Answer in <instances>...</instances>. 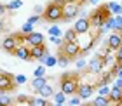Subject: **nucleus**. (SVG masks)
<instances>
[{"instance_id":"obj_11","label":"nucleus","mask_w":122,"mask_h":106,"mask_svg":"<svg viewBox=\"0 0 122 106\" xmlns=\"http://www.w3.org/2000/svg\"><path fill=\"white\" fill-rule=\"evenodd\" d=\"M49 52H47V47L46 45H38V47H30V58L31 59H37L42 63V59L46 58Z\"/></svg>"},{"instance_id":"obj_1","label":"nucleus","mask_w":122,"mask_h":106,"mask_svg":"<svg viewBox=\"0 0 122 106\" xmlns=\"http://www.w3.org/2000/svg\"><path fill=\"white\" fill-rule=\"evenodd\" d=\"M44 19L49 21V23H58V21H63V7L56 2H51L49 5H46V10H44Z\"/></svg>"},{"instance_id":"obj_26","label":"nucleus","mask_w":122,"mask_h":106,"mask_svg":"<svg viewBox=\"0 0 122 106\" xmlns=\"http://www.w3.org/2000/svg\"><path fill=\"white\" fill-rule=\"evenodd\" d=\"M110 89L112 87H108V85H98V96H101V97H107L108 99V94H110Z\"/></svg>"},{"instance_id":"obj_6","label":"nucleus","mask_w":122,"mask_h":106,"mask_svg":"<svg viewBox=\"0 0 122 106\" xmlns=\"http://www.w3.org/2000/svg\"><path fill=\"white\" fill-rule=\"evenodd\" d=\"M19 38H21V35H10V37H5L4 40H2V49L12 54L16 49L19 47Z\"/></svg>"},{"instance_id":"obj_49","label":"nucleus","mask_w":122,"mask_h":106,"mask_svg":"<svg viewBox=\"0 0 122 106\" xmlns=\"http://www.w3.org/2000/svg\"><path fill=\"white\" fill-rule=\"evenodd\" d=\"M112 106H122V103H113Z\"/></svg>"},{"instance_id":"obj_43","label":"nucleus","mask_w":122,"mask_h":106,"mask_svg":"<svg viewBox=\"0 0 122 106\" xmlns=\"http://www.w3.org/2000/svg\"><path fill=\"white\" fill-rule=\"evenodd\" d=\"M5 10H7V9H5V4H0V16H2Z\"/></svg>"},{"instance_id":"obj_13","label":"nucleus","mask_w":122,"mask_h":106,"mask_svg":"<svg viewBox=\"0 0 122 106\" xmlns=\"http://www.w3.org/2000/svg\"><path fill=\"white\" fill-rule=\"evenodd\" d=\"M108 101L112 104L113 103H122V89H119V87H112V89H110Z\"/></svg>"},{"instance_id":"obj_25","label":"nucleus","mask_w":122,"mask_h":106,"mask_svg":"<svg viewBox=\"0 0 122 106\" xmlns=\"http://www.w3.org/2000/svg\"><path fill=\"white\" fill-rule=\"evenodd\" d=\"M68 64H70V58H66L63 52H59V56H58V66H61V68H66Z\"/></svg>"},{"instance_id":"obj_40","label":"nucleus","mask_w":122,"mask_h":106,"mask_svg":"<svg viewBox=\"0 0 122 106\" xmlns=\"http://www.w3.org/2000/svg\"><path fill=\"white\" fill-rule=\"evenodd\" d=\"M120 68H122V63H117V64H115L113 68H112V71H110V73H112V75H117Z\"/></svg>"},{"instance_id":"obj_47","label":"nucleus","mask_w":122,"mask_h":106,"mask_svg":"<svg viewBox=\"0 0 122 106\" xmlns=\"http://www.w3.org/2000/svg\"><path fill=\"white\" fill-rule=\"evenodd\" d=\"M5 92H7V91H5V89H2V87H0V96H4Z\"/></svg>"},{"instance_id":"obj_19","label":"nucleus","mask_w":122,"mask_h":106,"mask_svg":"<svg viewBox=\"0 0 122 106\" xmlns=\"http://www.w3.org/2000/svg\"><path fill=\"white\" fill-rule=\"evenodd\" d=\"M46 83H47L46 77H44V78H33L31 80V87H33V91H35V92H38L44 85H46Z\"/></svg>"},{"instance_id":"obj_30","label":"nucleus","mask_w":122,"mask_h":106,"mask_svg":"<svg viewBox=\"0 0 122 106\" xmlns=\"http://www.w3.org/2000/svg\"><path fill=\"white\" fill-rule=\"evenodd\" d=\"M31 31H35V30H33V26L30 24V23H23V26H21V35H30V33Z\"/></svg>"},{"instance_id":"obj_31","label":"nucleus","mask_w":122,"mask_h":106,"mask_svg":"<svg viewBox=\"0 0 122 106\" xmlns=\"http://www.w3.org/2000/svg\"><path fill=\"white\" fill-rule=\"evenodd\" d=\"M112 82V73H103V77H101V80H99V85H108V83Z\"/></svg>"},{"instance_id":"obj_54","label":"nucleus","mask_w":122,"mask_h":106,"mask_svg":"<svg viewBox=\"0 0 122 106\" xmlns=\"http://www.w3.org/2000/svg\"><path fill=\"white\" fill-rule=\"evenodd\" d=\"M0 106H2V104H0Z\"/></svg>"},{"instance_id":"obj_52","label":"nucleus","mask_w":122,"mask_h":106,"mask_svg":"<svg viewBox=\"0 0 122 106\" xmlns=\"http://www.w3.org/2000/svg\"><path fill=\"white\" fill-rule=\"evenodd\" d=\"M0 73H2V70H0Z\"/></svg>"},{"instance_id":"obj_20","label":"nucleus","mask_w":122,"mask_h":106,"mask_svg":"<svg viewBox=\"0 0 122 106\" xmlns=\"http://www.w3.org/2000/svg\"><path fill=\"white\" fill-rule=\"evenodd\" d=\"M107 30H113V16H110V18L99 26V33H105Z\"/></svg>"},{"instance_id":"obj_10","label":"nucleus","mask_w":122,"mask_h":106,"mask_svg":"<svg viewBox=\"0 0 122 106\" xmlns=\"http://www.w3.org/2000/svg\"><path fill=\"white\" fill-rule=\"evenodd\" d=\"M107 45H108V51H117V49L122 45V33H112L107 40Z\"/></svg>"},{"instance_id":"obj_39","label":"nucleus","mask_w":122,"mask_h":106,"mask_svg":"<svg viewBox=\"0 0 122 106\" xmlns=\"http://www.w3.org/2000/svg\"><path fill=\"white\" fill-rule=\"evenodd\" d=\"M44 10H46V7H42V5H35V7H33V12H35L37 16L44 14Z\"/></svg>"},{"instance_id":"obj_17","label":"nucleus","mask_w":122,"mask_h":106,"mask_svg":"<svg viewBox=\"0 0 122 106\" xmlns=\"http://www.w3.org/2000/svg\"><path fill=\"white\" fill-rule=\"evenodd\" d=\"M42 64L46 66V68H52V66H58V58H56V56L47 54L46 58L42 59Z\"/></svg>"},{"instance_id":"obj_32","label":"nucleus","mask_w":122,"mask_h":106,"mask_svg":"<svg viewBox=\"0 0 122 106\" xmlns=\"http://www.w3.org/2000/svg\"><path fill=\"white\" fill-rule=\"evenodd\" d=\"M10 103H12V99H10V96H7V94L0 96V104H2V106H12Z\"/></svg>"},{"instance_id":"obj_38","label":"nucleus","mask_w":122,"mask_h":106,"mask_svg":"<svg viewBox=\"0 0 122 106\" xmlns=\"http://www.w3.org/2000/svg\"><path fill=\"white\" fill-rule=\"evenodd\" d=\"M115 61H117V63H122V45L115 51Z\"/></svg>"},{"instance_id":"obj_23","label":"nucleus","mask_w":122,"mask_h":106,"mask_svg":"<svg viewBox=\"0 0 122 106\" xmlns=\"http://www.w3.org/2000/svg\"><path fill=\"white\" fill-rule=\"evenodd\" d=\"M108 104H110V101L107 97H101V96H96L94 101L91 103V106H108Z\"/></svg>"},{"instance_id":"obj_22","label":"nucleus","mask_w":122,"mask_h":106,"mask_svg":"<svg viewBox=\"0 0 122 106\" xmlns=\"http://www.w3.org/2000/svg\"><path fill=\"white\" fill-rule=\"evenodd\" d=\"M113 31L122 33V14L120 16H113Z\"/></svg>"},{"instance_id":"obj_12","label":"nucleus","mask_w":122,"mask_h":106,"mask_svg":"<svg viewBox=\"0 0 122 106\" xmlns=\"http://www.w3.org/2000/svg\"><path fill=\"white\" fill-rule=\"evenodd\" d=\"M103 61H101V58H99V56H94L92 59H89L87 61V68H89L92 73H101L103 71Z\"/></svg>"},{"instance_id":"obj_3","label":"nucleus","mask_w":122,"mask_h":106,"mask_svg":"<svg viewBox=\"0 0 122 106\" xmlns=\"http://www.w3.org/2000/svg\"><path fill=\"white\" fill-rule=\"evenodd\" d=\"M63 7V21H73L77 16H79V10H80V5L77 0H66V2L61 5Z\"/></svg>"},{"instance_id":"obj_37","label":"nucleus","mask_w":122,"mask_h":106,"mask_svg":"<svg viewBox=\"0 0 122 106\" xmlns=\"http://www.w3.org/2000/svg\"><path fill=\"white\" fill-rule=\"evenodd\" d=\"M49 40H51V43H54V45H63V38L61 37H49Z\"/></svg>"},{"instance_id":"obj_14","label":"nucleus","mask_w":122,"mask_h":106,"mask_svg":"<svg viewBox=\"0 0 122 106\" xmlns=\"http://www.w3.org/2000/svg\"><path fill=\"white\" fill-rule=\"evenodd\" d=\"M16 58H19V59H23V61H30V47H23V45H19L16 51L12 52Z\"/></svg>"},{"instance_id":"obj_45","label":"nucleus","mask_w":122,"mask_h":106,"mask_svg":"<svg viewBox=\"0 0 122 106\" xmlns=\"http://www.w3.org/2000/svg\"><path fill=\"white\" fill-rule=\"evenodd\" d=\"M4 28H5V24H4V21H2V19H0V31H2V30H4Z\"/></svg>"},{"instance_id":"obj_4","label":"nucleus","mask_w":122,"mask_h":106,"mask_svg":"<svg viewBox=\"0 0 122 106\" xmlns=\"http://www.w3.org/2000/svg\"><path fill=\"white\" fill-rule=\"evenodd\" d=\"M108 18H110V10L107 9V5H101V7H98V9L89 16V23H91V26L99 28Z\"/></svg>"},{"instance_id":"obj_44","label":"nucleus","mask_w":122,"mask_h":106,"mask_svg":"<svg viewBox=\"0 0 122 106\" xmlns=\"http://www.w3.org/2000/svg\"><path fill=\"white\" fill-rule=\"evenodd\" d=\"M89 4H92V5H98V4H99V0H89Z\"/></svg>"},{"instance_id":"obj_24","label":"nucleus","mask_w":122,"mask_h":106,"mask_svg":"<svg viewBox=\"0 0 122 106\" xmlns=\"http://www.w3.org/2000/svg\"><path fill=\"white\" fill-rule=\"evenodd\" d=\"M21 5H23V0H10V2L5 5V9L7 10H18Z\"/></svg>"},{"instance_id":"obj_48","label":"nucleus","mask_w":122,"mask_h":106,"mask_svg":"<svg viewBox=\"0 0 122 106\" xmlns=\"http://www.w3.org/2000/svg\"><path fill=\"white\" fill-rule=\"evenodd\" d=\"M77 2H79V4H87L89 0H77Z\"/></svg>"},{"instance_id":"obj_42","label":"nucleus","mask_w":122,"mask_h":106,"mask_svg":"<svg viewBox=\"0 0 122 106\" xmlns=\"http://www.w3.org/2000/svg\"><path fill=\"white\" fill-rule=\"evenodd\" d=\"M113 87H119V89H122V78H117V80H115Z\"/></svg>"},{"instance_id":"obj_50","label":"nucleus","mask_w":122,"mask_h":106,"mask_svg":"<svg viewBox=\"0 0 122 106\" xmlns=\"http://www.w3.org/2000/svg\"><path fill=\"white\" fill-rule=\"evenodd\" d=\"M54 106H65V104H54Z\"/></svg>"},{"instance_id":"obj_35","label":"nucleus","mask_w":122,"mask_h":106,"mask_svg":"<svg viewBox=\"0 0 122 106\" xmlns=\"http://www.w3.org/2000/svg\"><path fill=\"white\" fill-rule=\"evenodd\" d=\"M75 66H77V70H84L86 66H87V61H86L84 58H80V59L75 63Z\"/></svg>"},{"instance_id":"obj_2","label":"nucleus","mask_w":122,"mask_h":106,"mask_svg":"<svg viewBox=\"0 0 122 106\" xmlns=\"http://www.w3.org/2000/svg\"><path fill=\"white\" fill-rule=\"evenodd\" d=\"M77 87H79V82H77L73 73H65L61 77V92L65 96H71V94L77 92Z\"/></svg>"},{"instance_id":"obj_29","label":"nucleus","mask_w":122,"mask_h":106,"mask_svg":"<svg viewBox=\"0 0 122 106\" xmlns=\"http://www.w3.org/2000/svg\"><path fill=\"white\" fill-rule=\"evenodd\" d=\"M33 75H35V78H44V77H46V66L44 64L37 66L35 71H33Z\"/></svg>"},{"instance_id":"obj_34","label":"nucleus","mask_w":122,"mask_h":106,"mask_svg":"<svg viewBox=\"0 0 122 106\" xmlns=\"http://www.w3.org/2000/svg\"><path fill=\"white\" fill-rule=\"evenodd\" d=\"M26 23H30L31 26H35L37 23H40V16H37V14H33V16H30V18H28V21H26Z\"/></svg>"},{"instance_id":"obj_41","label":"nucleus","mask_w":122,"mask_h":106,"mask_svg":"<svg viewBox=\"0 0 122 106\" xmlns=\"http://www.w3.org/2000/svg\"><path fill=\"white\" fill-rule=\"evenodd\" d=\"M18 101H19V103H28V96H25V94H19V96H18Z\"/></svg>"},{"instance_id":"obj_51","label":"nucleus","mask_w":122,"mask_h":106,"mask_svg":"<svg viewBox=\"0 0 122 106\" xmlns=\"http://www.w3.org/2000/svg\"><path fill=\"white\" fill-rule=\"evenodd\" d=\"M82 106H91V104H82Z\"/></svg>"},{"instance_id":"obj_28","label":"nucleus","mask_w":122,"mask_h":106,"mask_svg":"<svg viewBox=\"0 0 122 106\" xmlns=\"http://www.w3.org/2000/svg\"><path fill=\"white\" fill-rule=\"evenodd\" d=\"M54 103H56V104H65V101H66V96H65V94L63 92H54Z\"/></svg>"},{"instance_id":"obj_15","label":"nucleus","mask_w":122,"mask_h":106,"mask_svg":"<svg viewBox=\"0 0 122 106\" xmlns=\"http://www.w3.org/2000/svg\"><path fill=\"white\" fill-rule=\"evenodd\" d=\"M107 9H108L112 14H115V16H120V14H122V5H120L119 2H115V0H112V2L107 4Z\"/></svg>"},{"instance_id":"obj_53","label":"nucleus","mask_w":122,"mask_h":106,"mask_svg":"<svg viewBox=\"0 0 122 106\" xmlns=\"http://www.w3.org/2000/svg\"><path fill=\"white\" fill-rule=\"evenodd\" d=\"M120 5H122V2H120Z\"/></svg>"},{"instance_id":"obj_9","label":"nucleus","mask_w":122,"mask_h":106,"mask_svg":"<svg viewBox=\"0 0 122 106\" xmlns=\"http://www.w3.org/2000/svg\"><path fill=\"white\" fill-rule=\"evenodd\" d=\"M96 91V89H94L92 85H89V83H79V87H77V96H79L80 99H89L91 96H92V92Z\"/></svg>"},{"instance_id":"obj_36","label":"nucleus","mask_w":122,"mask_h":106,"mask_svg":"<svg viewBox=\"0 0 122 106\" xmlns=\"http://www.w3.org/2000/svg\"><path fill=\"white\" fill-rule=\"evenodd\" d=\"M80 101H82V99H80L79 96H73V97L68 101V104H70V106H80Z\"/></svg>"},{"instance_id":"obj_16","label":"nucleus","mask_w":122,"mask_h":106,"mask_svg":"<svg viewBox=\"0 0 122 106\" xmlns=\"http://www.w3.org/2000/svg\"><path fill=\"white\" fill-rule=\"evenodd\" d=\"M38 96L44 97V99H49V97H52V96H54V89L49 85V83H46V85H44L40 91H38Z\"/></svg>"},{"instance_id":"obj_27","label":"nucleus","mask_w":122,"mask_h":106,"mask_svg":"<svg viewBox=\"0 0 122 106\" xmlns=\"http://www.w3.org/2000/svg\"><path fill=\"white\" fill-rule=\"evenodd\" d=\"M49 37H61L63 35V31H61V28L58 26V24H52L51 28H49Z\"/></svg>"},{"instance_id":"obj_46","label":"nucleus","mask_w":122,"mask_h":106,"mask_svg":"<svg viewBox=\"0 0 122 106\" xmlns=\"http://www.w3.org/2000/svg\"><path fill=\"white\" fill-rule=\"evenodd\" d=\"M117 78H122V68L119 70V73H117Z\"/></svg>"},{"instance_id":"obj_21","label":"nucleus","mask_w":122,"mask_h":106,"mask_svg":"<svg viewBox=\"0 0 122 106\" xmlns=\"http://www.w3.org/2000/svg\"><path fill=\"white\" fill-rule=\"evenodd\" d=\"M63 42H77V37H79V35H77V33L73 31V30H66L65 33H63Z\"/></svg>"},{"instance_id":"obj_33","label":"nucleus","mask_w":122,"mask_h":106,"mask_svg":"<svg viewBox=\"0 0 122 106\" xmlns=\"http://www.w3.org/2000/svg\"><path fill=\"white\" fill-rule=\"evenodd\" d=\"M26 80H28V78H26V75H16V77H14V83H16V85L26 83Z\"/></svg>"},{"instance_id":"obj_18","label":"nucleus","mask_w":122,"mask_h":106,"mask_svg":"<svg viewBox=\"0 0 122 106\" xmlns=\"http://www.w3.org/2000/svg\"><path fill=\"white\" fill-rule=\"evenodd\" d=\"M28 106H49L47 103V99H44V97H28Z\"/></svg>"},{"instance_id":"obj_5","label":"nucleus","mask_w":122,"mask_h":106,"mask_svg":"<svg viewBox=\"0 0 122 106\" xmlns=\"http://www.w3.org/2000/svg\"><path fill=\"white\" fill-rule=\"evenodd\" d=\"M61 52H63L66 58H75V56L80 54V45L77 42H63V45H61Z\"/></svg>"},{"instance_id":"obj_8","label":"nucleus","mask_w":122,"mask_h":106,"mask_svg":"<svg viewBox=\"0 0 122 106\" xmlns=\"http://www.w3.org/2000/svg\"><path fill=\"white\" fill-rule=\"evenodd\" d=\"M25 40L28 42V45L30 47H38V45H44V35L42 33H38V31H31L30 35H26L25 37Z\"/></svg>"},{"instance_id":"obj_7","label":"nucleus","mask_w":122,"mask_h":106,"mask_svg":"<svg viewBox=\"0 0 122 106\" xmlns=\"http://www.w3.org/2000/svg\"><path fill=\"white\" fill-rule=\"evenodd\" d=\"M77 35H86L87 31L91 30V23H89V18H79L75 21V24H73V28H71Z\"/></svg>"}]
</instances>
